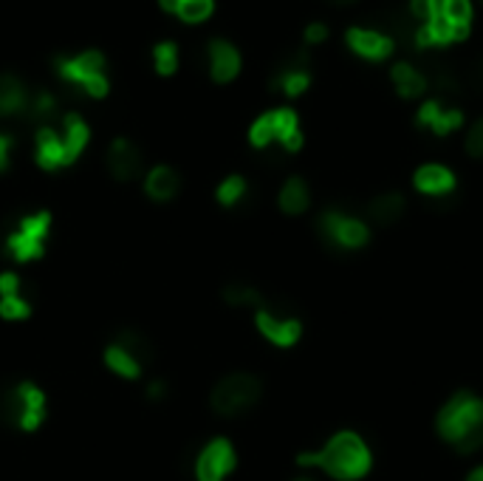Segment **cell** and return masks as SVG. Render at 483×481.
<instances>
[{"instance_id":"35","label":"cell","mask_w":483,"mask_h":481,"mask_svg":"<svg viewBox=\"0 0 483 481\" xmlns=\"http://www.w3.org/2000/svg\"><path fill=\"white\" fill-rule=\"evenodd\" d=\"M12 148H14V139L12 136H6V133H0V173L9 167V162H12Z\"/></svg>"},{"instance_id":"19","label":"cell","mask_w":483,"mask_h":481,"mask_svg":"<svg viewBox=\"0 0 483 481\" xmlns=\"http://www.w3.org/2000/svg\"><path fill=\"white\" fill-rule=\"evenodd\" d=\"M28 88L14 74H0V119L26 116L28 111Z\"/></svg>"},{"instance_id":"27","label":"cell","mask_w":483,"mask_h":481,"mask_svg":"<svg viewBox=\"0 0 483 481\" xmlns=\"http://www.w3.org/2000/svg\"><path fill=\"white\" fill-rule=\"evenodd\" d=\"M246 190H249V184H246L243 176H226L221 184H218L215 198H218V204H221V207H238L241 201L246 198Z\"/></svg>"},{"instance_id":"24","label":"cell","mask_w":483,"mask_h":481,"mask_svg":"<svg viewBox=\"0 0 483 481\" xmlns=\"http://www.w3.org/2000/svg\"><path fill=\"white\" fill-rule=\"evenodd\" d=\"M391 76H393V85L399 91V97H404V100H416V97H422L424 91H427L424 74L416 71L410 63H396Z\"/></svg>"},{"instance_id":"28","label":"cell","mask_w":483,"mask_h":481,"mask_svg":"<svg viewBox=\"0 0 483 481\" xmlns=\"http://www.w3.org/2000/svg\"><path fill=\"white\" fill-rule=\"evenodd\" d=\"M224 301H226V306H235V309H246V306L260 309V306H263V294H260L255 286L229 284V286L224 289Z\"/></svg>"},{"instance_id":"41","label":"cell","mask_w":483,"mask_h":481,"mask_svg":"<svg viewBox=\"0 0 483 481\" xmlns=\"http://www.w3.org/2000/svg\"><path fill=\"white\" fill-rule=\"evenodd\" d=\"M291 481H314V478H308V476H300V478H291Z\"/></svg>"},{"instance_id":"30","label":"cell","mask_w":483,"mask_h":481,"mask_svg":"<svg viewBox=\"0 0 483 481\" xmlns=\"http://www.w3.org/2000/svg\"><path fill=\"white\" fill-rule=\"evenodd\" d=\"M249 142H252L257 150L269 148L274 142V125H272V114H263L260 119H255V125L249 128Z\"/></svg>"},{"instance_id":"38","label":"cell","mask_w":483,"mask_h":481,"mask_svg":"<svg viewBox=\"0 0 483 481\" xmlns=\"http://www.w3.org/2000/svg\"><path fill=\"white\" fill-rule=\"evenodd\" d=\"M162 9L170 12V14H178V6H181V0H159Z\"/></svg>"},{"instance_id":"20","label":"cell","mask_w":483,"mask_h":481,"mask_svg":"<svg viewBox=\"0 0 483 481\" xmlns=\"http://www.w3.org/2000/svg\"><path fill=\"white\" fill-rule=\"evenodd\" d=\"M62 145H66V156H68V164H74L76 159L83 156L88 142H91V128L85 125V119L80 114H66L62 116Z\"/></svg>"},{"instance_id":"26","label":"cell","mask_w":483,"mask_h":481,"mask_svg":"<svg viewBox=\"0 0 483 481\" xmlns=\"http://www.w3.org/2000/svg\"><path fill=\"white\" fill-rule=\"evenodd\" d=\"M57 114V97L51 91H35V94L28 97V111L26 116L31 122H40V125H49V119Z\"/></svg>"},{"instance_id":"12","label":"cell","mask_w":483,"mask_h":481,"mask_svg":"<svg viewBox=\"0 0 483 481\" xmlns=\"http://www.w3.org/2000/svg\"><path fill=\"white\" fill-rule=\"evenodd\" d=\"M0 317L9 323L31 317V303L23 294V281L18 272H0Z\"/></svg>"},{"instance_id":"23","label":"cell","mask_w":483,"mask_h":481,"mask_svg":"<svg viewBox=\"0 0 483 481\" xmlns=\"http://www.w3.org/2000/svg\"><path fill=\"white\" fill-rule=\"evenodd\" d=\"M277 204H280V210H283L286 215H300V212H305L308 204H311L308 184H305L300 176H291V179L283 184V190H280Z\"/></svg>"},{"instance_id":"4","label":"cell","mask_w":483,"mask_h":481,"mask_svg":"<svg viewBox=\"0 0 483 481\" xmlns=\"http://www.w3.org/2000/svg\"><path fill=\"white\" fill-rule=\"evenodd\" d=\"M150 357H153V349L147 343V337L139 334L136 329H124L105 346L102 363L119 380L136 382L145 374V365L150 363Z\"/></svg>"},{"instance_id":"13","label":"cell","mask_w":483,"mask_h":481,"mask_svg":"<svg viewBox=\"0 0 483 481\" xmlns=\"http://www.w3.org/2000/svg\"><path fill=\"white\" fill-rule=\"evenodd\" d=\"M35 162L43 170H49V173L68 167V156H66V145H62V136L51 125H40L37 128V136H35Z\"/></svg>"},{"instance_id":"21","label":"cell","mask_w":483,"mask_h":481,"mask_svg":"<svg viewBox=\"0 0 483 481\" xmlns=\"http://www.w3.org/2000/svg\"><path fill=\"white\" fill-rule=\"evenodd\" d=\"M272 125H274V142L283 145V150L297 153L303 148L300 119L291 108H277V111H272Z\"/></svg>"},{"instance_id":"8","label":"cell","mask_w":483,"mask_h":481,"mask_svg":"<svg viewBox=\"0 0 483 481\" xmlns=\"http://www.w3.org/2000/svg\"><path fill=\"white\" fill-rule=\"evenodd\" d=\"M238 468V453L235 445L224 437L210 439L195 456V481H226Z\"/></svg>"},{"instance_id":"9","label":"cell","mask_w":483,"mask_h":481,"mask_svg":"<svg viewBox=\"0 0 483 481\" xmlns=\"http://www.w3.org/2000/svg\"><path fill=\"white\" fill-rule=\"evenodd\" d=\"M320 236L337 250H362L370 241V229L365 221L353 219V215H342L337 210H329L320 215Z\"/></svg>"},{"instance_id":"11","label":"cell","mask_w":483,"mask_h":481,"mask_svg":"<svg viewBox=\"0 0 483 481\" xmlns=\"http://www.w3.org/2000/svg\"><path fill=\"white\" fill-rule=\"evenodd\" d=\"M142 167H145L142 150L124 136L114 139L111 148H107V170H111V176L116 181H133L142 173Z\"/></svg>"},{"instance_id":"25","label":"cell","mask_w":483,"mask_h":481,"mask_svg":"<svg viewBox=\"0 0 483 481\" xmlns=\"http://www.w3.org/2000/svg\"><path fill=\"white\" fill-rule=\"evenodd\" d=\"M404 207H408V201H404L401 193H384V196H379V198H373V201H370L368 212H370V219L376 221V224L387 227V224H396V221L401 219V215H404Z\"/></svg>"},{"instance_id":"29","label":"cell","mask_w":483,"mask_h":481,"mask_svg":"<svg viewBox=\"0 0 483 481\" xmlns=\"http://www.w3.org/2000/svg\"><path fill=\"white\" fill-rule=\"evenodd\" d=\"M153 63H155V71L170 76V74H176L178 68V49H176V43H159L153 49Z\"/></svg>"},{"instance_id":"10","label":"cell","mask_w":483,"mask_h":481,"mask_svg":"<svg viewBox=\"0 0 483 481\" xmlns=\"http://www.w3.org/2000/svg\"><path fill=\"white\" fill-rule=\"evenodd\" d=\"M255 329L277 349H294L303 337V323L297 317L280 315L269 306H260L255 312Z\"/></svg>"},{"instance_id":"34","label":"cell","mask_w":483,"mask_h":481,"mask_svg":"<svg viewBox=\"0 0 483 481\" xmlns=\"http://www.w3.org/2000/svg\"><path fill=\"white\" fill-rule=\"evenodd\" d=\"M410 14L427 23L432 18V0H410Z\"/></svg>"},{"instance_id":"5","label":"cell","mask_w":483,"mask_h":481,"mask_svg":"<svg viewBox=\"0 0 483 481\" xmlns=\"http://www.w3.org/2000/svg\"><path fill=\"white\" fill-rule=\"evenodd\" d=\"M263 394V385L255 374H226L224 380H218L212 394H210V408L224 416V419H235L243 416L246 411H252Z\"/></svg>"},{"instance_id":"15","label":"cell","mask_w":483,"mask_h":481,"mask_svg":"<svg viewBox=\"0 0 483 481\" xmlns=\"http://www.w3.org/2000/svg\"><path fill=\"white\" fill-rule=\"evenodd\" d=\"M348 45L365 60H387L396 49L393 37H387L382 32H373V28H351Z\"/></svg>"},{"instance_id":"36","label":"cell","mask_w":483,"mask_h":481,"mask_svg":"<svg viewBox=\"0 0 483 481\" xmlns=\"http://www.w3.org/2000/svg\"><path fill=\"white\" fill-rule=\"evenodd\" d=\"M325 37H329V26L325 23H311L308 28H305V43H322Z\"/></svg>"},{"instance_id":"22","label":"cell","mask_w":483,"mask_h":481,"mask_svg":"<svg viewBox=\"0 0 483 481\" xmlns=\"http://www.w3.org/2000/svg\"><path fill=\"white\" fill-rule=\"evenodd\" d=\"M305 54L297 60L294 66H289V68H283L277 76H274V83H272V88H277V91H283L286 97H300L303 91L311 85V74H308V68H305Z\"/></svg>"},{"instance_id":"18","label":"cell","mask_w":483,"mask_h":481,"mask_svg":"<svg viewBox=\"0 0 483 481\" xmlns=\"http://www.w3.org/2000/svg\"><path fill=\"white\" fill-rule=\"evenodd\" d=\"M418 125H427L435 136H447L463 125V114L458 108H444L441 102L430 100L418 111Z\"/></svg>"},{"instance_id":"17","label":"cell","mask_w":483,"mask_h":481,"mask_svg":"<svg viewBox=\"0 0 483 481\" xmlns=\"http://www.w3.org/2000/svg\"><path fill=\"white\" fill-rule=\"evenodd\" d=\"M241 71V54L226 40L210 43V74L215 83H232Z\"/></svg>"},{"instance_id":"40","label":"cell","mask_w":483,"mask_h":481,"mask_svg":"<svg viewBox=\"0 0 483 481\" xmlns=\"http://www.w3.org/2000/svg\"><path fill=\"white\" fill-rule=\"evenodd\" d=\"M331 4H337V6H345V4H353V0H331Z\"/></svg>"},{"instance_id":"39","label":"cell","mask_w":483,"mask_h":481,"mask_svg":"<svg viewBox=\"0 0 483 481\" xmlns=\"http://www.w3.org/2000/svg\"><path fill=\"white\" fill-rule=\"evenodd\" d=\"M466 481H483V464H480V468H475V470L470 473V478H466Z\"/></svg>"},{"instance_id":"7","label":"cell","mask_w":483,"mask_h":481,"mask_svg":"<svg viewBox=\"0 0 483 481\" xmlns=\"http://www.w3.org/2000/svg\"><path fill=\"white\" fill-rule=\"evenodd\" d=\"M54 68L68 85L83 88L88 97H93V100L107 97L111 83H107V74H105L102 52H83L76 57H57Z\"/></svg>"},{"instance_id":"33","label":"cell","mask_w":483,"mask_h":481,"mask_svg":"<svg viewBox=\"0 0 483 481\" xmlns=\"http://www.w3.org/2000/svg\"><path fill=\"white\" fill-rule=\"evenodd\" d=\"M466 150H470V156H475V159L483 156V119L475 122L472 131L466 133Z\"/></svg>"},{"instance_id":"37","label":"cell","mask_w":483,"mask_h":481,"mask_svg":"<svg viewBox=\"0 0 483 481\" xmlns=\"http://www.w3.org/2000/svg\"><path fill=\"white\" fill-rule=\"evenodd\" d=\"M145 394H147L150 402H162V399L167 397V382H164V380H153V382L147 385V391H145Z\"/></svg>"},{"instance_id":"32","label":"cell","mask_w":483,"mask_h":481,"mask_svg":"<svg viewBox=\"0 0 483 481\" xmlns=\"http://www.w3.org/2000/svg\"><path fill=\"white\" fill-rule=\"evenodd\" d=\"M444 18L453 26H470V20H472V4H470V0H447V4H444Z\"/></svg>"},{"instance_id":"6","label":"cell","mask_w":483,"mask_h":481,"mask_svg":"<svg viewBox=\"0 0 483 481\" xmlns=\"http://www.w3.org/2000/svg\"><path fill=\"white\" fill-rule=\"evenodd\" d=\"M51 212L49 210H37L28 212L18 221L9 236H6V253L14 263H35L45 255V244L51 236Z\"/></svg>"},{"instance_id":"2","label":"cell","mask_w":483,"mask_h":481,"mask_svg":"<svg viewBox=\"0 0 483 481\" xmlns=\"http://www.w3.org/2000/svg\"><path fill=\"white\" fill-rule=\"evenodd\" d=\"M435 428L458 453H475L478 447H483V399L472 391H458L441 408Z\"/></svg>"},{"instance_id":"14","label":"cell","mask_w":483,"mask_h":481,"mask_svg":"<svg viewBox=\"0 0 483 481\" xmlns=\"http://www.w3.org/2000/svg\"><path fill=\"white\" fill-rule=\"evenodd\" d=\"M181 190V176L170 164H155L145 176V196L155 204H167L173 201Z\"/></svg>"},{"instance_id":"16","label":"cell","mask_w":483,"mask_h":481,"mask_svg":"<svg viewBox=\"0 0 483 481\" xmlns=\"http://www.w3.org/2000/svg\"><path fill=\"white\" fill-rule=\"evenodd\" d=\"M413 184H416L418 193L441 198V196H449L455 190V173L444 164H424V167L416 170Z\"/></svg>"},{"instance_id":"31","label":"cell","mask_w":483,"mask_h":481,"mask_svg":"<svg viewBox=\"0 0 483 481\" xmlns=\"http://www.w3.org/2000/svg\"><path fill=\"white\" fill-rule=\"evenodd\" d=\"M212 6H215L212 0H181L178 18L186 20V23H201L212 14Z\"/></svg>"},{"instance_id":"3","label":"cell","mask_w":483,"mask_h":481,"mask_svg":"<svg viewBox=\"0 0 483 481\" xmlns=\"http://www.w3.org/2000/svg\"><path fill=\"white\" fill-rule=\"evenodd\" d=\"M0 416H4V422L14 430L37 433L45 422V416H49V397H45V391L37 382L20 380L18 385H12L4 391Z\"/></svg>"},{"instance_id":"1","label":"cell","mask_w":483,"mask_h":481,"mask_svg":"<svg viewBox=\"0 0 483 481\" xmlns=\"http://www.w3.org/2000/svg\"><path fill=\"white\" fill-rule=\"evenodd\" d=\"M300 468H320L337 481H360L368 476L373 456L368 445L362 442L360 433L339 430L329 439L322 450H311V453L297 456Z\"/></svg>"}]
</instances>
